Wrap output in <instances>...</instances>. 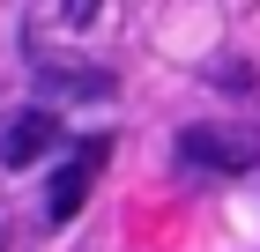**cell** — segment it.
I'll return each mask as SVG.
<instances>
[{
    "label": "cell",
    "instance_id": "6da1fadb",
    "mask_svg": "<svg viewBox=\"0 0 260 252\" xmlns=\"http://www.w3.org/2000/svg\"><path fill=\"white\" fill-rule=\"evenodd\" d=\"M179 156H186V171H253L260 163V134L253 126H186Z\"/></svg>",
    "mask_w": 260,
    "mask_h": 252
},
{
    "label": "cell",
    "instance_id": "7a4b0ae2",
    "mask_svg": "<svg viewBox=\"0 0 260 252\" xmlns=\"http://www.w3.org/2000/svg\"><path fill=\"white\" fill-rule=\"evenodd\" d=\"M112 156V141H82L75 163L67 171H52V186H45V223H75L82 200H89V186H97V163Z\"/></svg>",
    "mask_w": 260,
    "mask_h": 252
},
{
    "label": "cell",
    "instance_id": "3957f363",
    "mask_svg": "<svg viewBox=\"0 0 260 252\" xmlns=\"http://www.w3.org/2000/svg\"><path fill=\"white\" fill-rule=\"evenodd\" d=\"M52 141H60V112H52V104H30V112H15L0 126V163H8V171H30Z\"/></svg>",
    "mask_w": 260,
    "mask_h": 252
},
{
    "label": "cell",
    "instance_id": "277c9868",
    "mask_svg": "<svg viewBox=\"0 0 260 252\" xmlns=\"http://www.w3.org/2000/svg\"><path fill=\"white\" fill-rule=\"evenodd\" d=\"M38 89L45 97H112V75L104 67H60V59H38Z\"/></svg>",
    "mask_w": 260,
    "mask_h": 252
}]
</instances>
